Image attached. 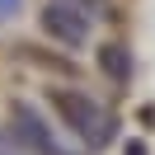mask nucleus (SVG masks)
Listing matches in <instances>:
<instances>
[{
    "label": "nucleus",
    "instance_id": "1",
    "mask_svg": "<svg viewBox=\"0 0 155 155\" xmlns=\"http://www.w3.org/2000/svg\"><path fill=\"white\" fill-rule=\"evenodd\" d=\"M47 99L61 113V122H66L89 150H99V146L113 141V117H108V108H99L89 94H80V89H52Z\"/></svg>",
    "mask_w": 155,
    "mask_h": 155
},
{
    "label": "nucleus",
    "instance_id": "2",
    "mask_svg": "<svg viewBox=\"0 0 155 155\" xmlns=\"http://www.w3.org/2000/svg\"><path fill=\"white\" fill-rule=\"evenodd\" d=\"M10 132H14V141H24L33 155H71V146L47 127V117L33 104H14L10 108Z\"/></svg>",
    "mask_w": 155,
    "mask_h": 155
},
{
    "label": "nucleus",
    "instance_id": "3",
    "mask_svg": "<svg viewBox=\"0 0 155 155\" xmlns=\"http://www.w3.org/2000/svg\"><path fill=\"white\" fill-rule=\"evenodd\" d=\"M89 24L94 19H85L75 5H66V0H47V10H42V28H47L57 42H66V47H80V42L89 38Z\"/></svg>",
    "mask_w": 155,
    "mask_h": 155
},
{
    "label": "nucleus",
    "instance_id": "4",
    "mask_svg": "<svg viewBox=\"0 0 155 155\" xmlns=\"http://www.w3.org/2000/svg\"><path fill=\"white\" fill-rule=\"evenodd\" d=\"M99 66H104V75H113L117 85H127V75H132V57H127V47H104L99 52Z\"/></svg>",
    "mask_w": 155,
    "mask_h": 155
},
{
    "label": "nucleus",
    "instance_id": "5",
    "mask_svg": "<svg viewBox=\"0 0 155 155\" xmlns=\"http://www.w3.org/2000/svg\"><path fill=\"white\" fill-rule=\"evenodd\" d=\"M66 5H75L85 19H99V14H104V0H66Z\"/></svg>",
    "mask_w": 155,
    "mask_h": 155
},
{
    "label": "nucleus",
    "instance_id": "6",
    "mask_svg": "<svg viewBox=\"0 0 155 155\" xmlns=\"http://www.w3.org/2000/svg\"><path fill=\"white\" fill-rule=\"evenodd\" d=\"M19 5H24V0H0V19H14V14H19Z\"/></svg>",
    "mask_w": 155,
    "mask_h": 155
},
{
    "label": "nucleus",
    "instance_id": "7",
    "mask_svg": "<svg viewBox=\"0 0 155 155\" xmlns=\"http://www.w3.org/2000/svg\"><path fill=\"white\" fill-rule=\"evenodd\" d=\"M0 155H14V150H0Z\"/></svg>",
    "mask_w": 155,
    "mask_h": 155
}]
</instances>
